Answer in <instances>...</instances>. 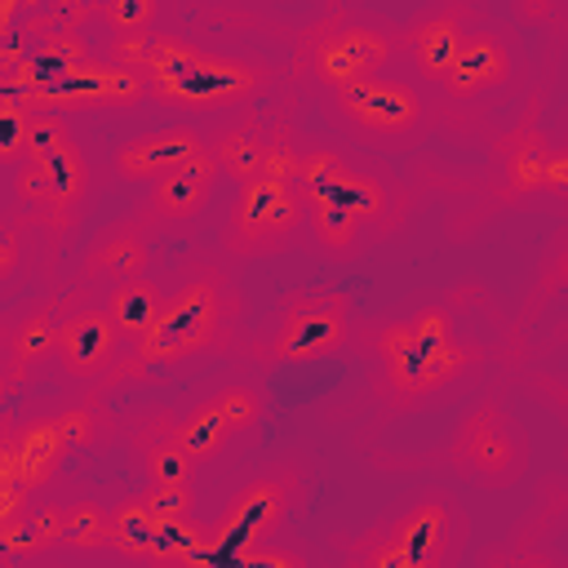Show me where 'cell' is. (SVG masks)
I'll list each match as a JSON object with an SVG mask.
<instances>
[{
	"label": "cell",
	"instance_id": "cell-1",
	"mask_svg": "<svg viewBox=\"0 0 568 568\" xmlns=\"http://www.w3.org/2000/svg\"><path fill=\"white\" fill-rule=\"evenodd\" d=\"M106 62L133 71L142 84V98L173 106V111H195V115L253 106L275 80V71L262 58L204 49V44H195L186 36H169L160 27L133 31V36H111Z\"/></svg>",
	"mask_w": 568,
	"mask_h": 568
},
{
	"label": "cell",
	"instance_id": "cell-2",
	"mask_svg": "<svg viewBox=\"0 0 568 568\" xmlns=\"http://www.w3.org/2000/svg\"><path fill=\"white\" fill-rule=\"evenodd\" d=\"M93 160L75 129L58 111H27L22 124V155L13 160V209L36 231L44 253V275L53 271L62 244L80 231L93 204Z\"/></svg>",
	"mask_w": 568,
	"mask_h": 568
},
{
	"label": "cell",
	"instance_id": "cell-3",
	"mask_svg": "<svg viewBox=\"0 0 568 568\" xmlns=\"http://www.w3.org/2000/svg\"><path fill=\"white\" fill-rule=\"evenodd\" d=\"M240 284L222 257H186L164 284V306L138 355L124 359V377L164 368L186 373L231 351L240 333Z\"/></svg>",
	"mask_w": 568,
	"mask_h": 568
},
{
	"label": "cell",
	"instance_id": "cell-4",
	"mask_svg": "<svg viewBox=\"0 0 568 568\" xmlns=\"http://www.w3.org/2000/svg\"><path fill=\"white\" fill-rule=\"evenodd\" d=\"M306 235V204L297 186V133L275 124L262 164L235 182L217 244L231 262H257L297 248Z\"/></svg>",
	"mask_w": 568,
	"mask_h": 568
},
{
	"label": "cell",
	"instance_id": "cell-5",
	"mask_svg": "<svg viewBox=\"0 0 568 568\" xmlns=\"http://www.w3.org/2000/svg\"><path fill=\"white\" fill-rule=\"evenodd\" d=\"M324 120L364 151H413L435 129V102L408 71H377L324 93Z\"/></svg>",
	"mask_w": 568,
	"mask_h": 568
},
{
	"label": "cell",
	"instance_id": "cell-6",
	"mask_svg": "<svg viewBox=\"0 0 568 568\" xmlns=\"http://www.w3.org/2000/svg\"><path fill=\"white\" fill-rule=\"evenodd\" d=\"M466 510L444 488H417L404 506L377 519L346 546L364 568H444L466 550Z\"/></svg>",
	"mask_w": 568,
	"mask_h": 568
},
{
	"label": "cell",
	"instance_id": "cell-7",
	"mask_svg": "<svg viewBox=\"0 0 568 568\" xmlns=\"http://www.w3.org/2000/svg\"><path fill=\"white\" fill-rule=\"evenodd\" d=\"M297 186L337 195L368 231V240L395 235L413 213V191L377 160L320 138H297Z\"/></svg>",
	"mask_w": 568,
	"mask_h": 568
},
{
	"label": "cell",
	"instance_id": "cell-8",
	"mask_svg": "<svg viewBox=\"0 0 568 568\" xmlns=\"http://www.w3.org/2000/svg\"><path fill=\"white\" fill-rule=\"evenodd\" d=\"M302 75L328 93L337 84L395 71L399 67V31L395 22L377 13H328L315 27H306L302 49H297Z\"/></svg>",
	"mask_w": 568,
	"mask_h": 568
},
{
	"label": "cell",
	"instance_id": "cell-9",
	"mask_svg": "<svg viewBox=\"0 0 568 568\" xmlns=\"http://www.w3.org/2000/svg\"><path fill=\"white\" fill-rule=\"evenodd\" d=\"M448 462L479 488H510L524 479L532 444L501 395H479L448 435Z\"/></svg>",
	"mask_w": 568,
	"mask_h": 568
},
{
	"label": "cell",
	"instance_id": "cell-10",
	"mask_svg": "<svg viewBox=\"0 0 568 568\" xmlns=\"http://www.w3.org/2000/svg\"><path fill=\"white\" fill-rule=\"evenodd\" d=\"M124 359L129 351L106 315L102 293L75 284V293L58 302V333H53L58 377L84 390H102L111 382H124Z\"/></svg>",
	"mask_w": 568,
	"mask_h": 568
},
{
	"label": "cell",
	"instance_id": "cell-11",
	"mask_svg": "<svg viewBox=\"0 0 568 568\" xmlns=\"http://www.w3.org/2000/svg\"><path fill=\"white\" fill-rule=\"evenodd\" d=\"M351 337H355V302L337 288H306V293H288L275 306L262 351L271 364H315L346 351Z\"/></svg>",
	"mask_w": 568,
	"mask_h": 568
},
{
	"label": "cell",
	"instance_id": "cell-12",
	"mask_svg": "<svg viewBox=\"0 0 568 568\" xmlns=\"http://www.w3.org/2000/svg\"><path fill=\"white\" fill-rule=\"evenodd\" d=\"M297 497H302V484H297L293 466H275V470L253 475L248 484H240L231 493L222 515L209 524L204 559H235V550H244L253 541H271L284 528V519L293 515Z\"/></svg>",
	"mask_w": 568,
	"mask_h": 568
},
{
	"label": "cell",
	"instance_id": "cell-13",
	"mask_svg": "<svg viewBox=\"0 0 568 568\" xmlns=\"http://www.w3.org/2000/svg\"><path fill=\"white\" fill-rule=\"evenodd\" d=\"M106 550L120 559H133V564H204L209 524H200L195 515L164 519L133 493L111 506Z\"/></svg>",
	"mask_w": 568,
	"mask_h": 568
},
{
	"label": "cell",
	"instance_id": "cell-14",
	"mask_svg": "<svg viewBox=\"0 0 568 568\" xmlns=\"http://www.w3.org/2000/svg\"><path fill=\"white\" fill-rule=\"evenodd\" d=\"M493 191L506 204H524V200H537V195H564L568 191V155L532 115H524L510 133L497 138V146H493Z\"/></svg>",
	"mask_w": 568,
	"mask_h": 568
},
{
	"label": "cell",
	"instance_id": "cell-15",
	"mask_svg": "<svg viewBox=\"0 0 568 568\" xmlns=\"http://www.w3.org/2000/svg\"><path fill=\"white\" fill-rule=\"evenodd\" d=\"M413 324V346H417V382H422V404H439L457 382H466L484 351L479 342L462 328V320L453 315L448 302H422L417 311H408Z\"/></svg>",
	"mask_w": 568,
	"mask_h": 568
},
{
	"label": "cell",
	"instance_id": "cell-16",
	"mask_svg": "<svg viewBox=\"0 0 568 568\" xmlns=\"http://www.w3.org/2000/svg\"><path fill=\"white\" fill-rule=\"evenodd\" d=\"M519 75V44L506 27H470L462 49L453 53V62L444 67V75L435 80L439 98L453 106H470L484 102L493 93H506L510 80Z\"/></svg>",
	"mask_w": 568,
	"mask_h": 568
},
{
	"label": "cell",
	"instance_id": "cell-17",
	"mask_svg": "<svg viewBox=\"0 0 568 568\" xmlns=\"http://www.w3.org/2000/svg\"><path fill=\"white\" fill-rule=\"evenodd\" d=\"M470 27H475V4L470 0H430V4H422L417 13L395 22L399 67L417 84H435L444 75V67L453 62V53L462 49Z\"/></svg>",
	"mask_w": 568,
	"mask_h": 568
},
{
	"label": "cell",
	"instance_id": "cell-18",
	"mask_svg": "<svg viewBox=\"0 0 568 568\" xmlns=\"http://www.w3.org/2000/svg\"><path fill=\"white\" fill-rule=\"evenodd\" d=\"M222 182V169L217 160L209 155V146L191 160H182L178 169L160 173L155 182H146L142 200H138V217L151 226V231H164V235H178L186 226L200 222V213L213 204V191Z\"/></svg>",
	"mask_w": 568,
	"mask_h": 568
},
{
	"label": "cell",
	"instance_id": "cell-19",
	"mask_svg": "<svg viewBox=\"0 0 568 568\" xmlns=\"http://www.w3.org/2000/svg\"><path fill=\"white\" fill-rule=\"evenodd\" d=\"M151 253H155V231L138 213H124V217L106 222L102 231H93V240L80 248L75 284L111 288L129 275H142L151 266Z\"/></svg>",
	"mask_w": 568,
	"mask_h": 568
},
{
	"label": "cell",
	"instance_id": "cell-20",
	"mask_svg": "<svg viewBox=\"0 0 568 568\" xmlns=\"http://www.w3.org/2000/svg\"><path fill=\"white\" fill-rule=\"evenodd\" d=\"M58 297H31L0 315V386H22L53 364Z\"/></svg>",
	"mask_w": 568,
	"mask_h": 568
},
{
	"label": "cell",
	"instance_id": "cell-21",
	"mask_svg": "<svg viewBox=\"0 0 568 568\" xmlns=\"http://www.w3.org/2000/svg\"><path fill=\"white\" fill-rule=\"evenodd\" d=\"M209 142H204V129L200 124H155V129H142L133 138H124L115 151H111V173L120 182H133V186H146L155 182L160 173L178 169L182 160L200 155Z\"/></svg>",
	"mask_w": 568,
	"mask_h": 568
},
{
	"label": "cell",
	"instance_id": "cell-22",
	"mask_svg": "<svg viewBox=\"0 0 568 568\" xmlns=\"http://www.w3.org/2000/svg\"><path fill=\"white\" fill-rule=\"evenodd\" d=\"M142 98V84L133 71L115 67V62H89V67H58L53 80L44 89L31 93V111H49V106H106V102H133Z\"/></svg>",
	"mask_w": 568,
	"mask_h": 568
},
{
	"label": "cell",
	"instance_id": "cell-23",
	"mask_svg": "<svg viewBox=\"0 0 568 568\" xmlns=\"http://www.w3.org/2000/svg\"><path fill=\"white\" fill-rule=\"evenodd\" d=\"M124 439H129V457H133V466L142 470L146 484H191L195 470H200L173 435V413L160 408V404L138 413L129 422Z\"/></svg>",
	"mask_w": 568,
	"mask_h": 568
},
{
	"label": "cell",
	"instance_id": "cell-24",
	"mask_svg": "<svg viewBox=\"0 0 568 568\" xmlns=\"http://www.w3.org/2000/svg\"><path fill=\"white\" fill-rule=\"evenodd\" d=\"M302 204H306V235H311V244H315L320 257H328V262H355L364 253L368 231H364V222L337 195H328L320 186H302Z\"/></svg>",
	"mask_w": 568,
	"mask_h": 568
},
{
	"label": "cell",
	"instance_id": "cell-25",
	"mask_svg": "<svg viewBox=\"0 0 568 568\" xmlns=\"http://www.w3.org/2000/svg\"><path fill=\"white\" fill-rule=\"evenodd\" d=\"M102 302H106V315H111V324H115V333H120L124 351H129V355H138V351H142V342L151 337L155 320H160L164 284H160V280H151V275L142 271V275H129V280H120V284L102 288Z\"/></svg>",
	"mask_w": 568,
	"mask_h": 568
},
{
	"label": "cell",
	"instance_id": "cell-26",
	"mask_svg": "<svg viewBox=\"0 0 568 568\" xmlns=\"http://www.w3.org/2000/svg\"><path fill=\"white\" fill-rule=\"evenodd\" d=\"M13 435H18V484L27 493H44L53 484V475L62 470L67 453H71V444H67L53 408L49 413H36L27 422H13Z\"/></svg>",
	"mask_w": 568,
	"mask_h": 568
},
{
	"label": "cell",
	"instance_id": "cell-27",
	"mask_svg": "<svg viewBox=\"0 0 568 568\" xmlns=\"http://www.w3.org/2000/svg\"><path fill=\"white\" fill-rule=\"evenodd\" d=\"M62 515L67 501L27 497V506L0 528V559H49L62 550Z\"/></svg>",
	"mask_w": 568,
	"mask_h": 568
},
{
	"label": "cell",
	"instance_id": "cell-28",
	"mask_svg": "<svg viewBox=\"0 0 568 568\" xmlns=\"http://www.w3.org/2000/svg\"><path fill=\"white\" fill-rule=\"evenodd\" d=\"M204 142H209V155L217 160L222 178L240 182V178H248V173L262 164V155H266V146H271V124H262L248 106H240V111H231L213 133H204Z\"/></svg>",
	"mask_w": 568,
	"mask_h": 568
},
{
	"label": "cell",
	"instance_id": "cell-29",
	"mask_svg": "<svg viewBox=\"0 0 568 568\" xmlns=\"http://www.w3.org/2000/svg\"><path fill=\"white\" fill-rule=\"evenodd\" d=\"M173 435H178V444L186 448V457H191L195 466L222 457L226 444L235 439V430H231V422L222 417V408H217L213 395H204V399H195L191 408L173 413Z\"/></svg>",
	"mask_w": 568,
	"mask_h": 568
},
{
	"label": "cell",
	"instance_id": "cell-30",
	"mask_svg": "<svg viewBox=\"0 0 568 568\" xmlns=\"http://www.w3.org/2000/svg\"><path fill=\"white\" fill-rule=\"evenodd\" d=\"M53 417H58V426H62V435H67L71 448H102L115 435V417L106 413V404H102L98 390H80L75 399L58 404Z\"/></svg>",
	"mask_w": 568,
	"mask_h": 568
},
{
	"label": "cell",
	"instance_id": "cell-31",
	"mask_svg": "<svg viewBox=\"0 0 568 568\" xmlns=\"http://www.w3.org/2000/svg\"><path fill=\"white\" fill-rule=\"evenodd\" d=\"M36 231L18 209H0V297L13 293L36 262Z\"/></svg>",
	"mask_w": 568,
	"mask_h": 568
},
{
	"label": "cell",
	"instance_id": "cell-32",
	"mask_svg": "<svg viewBox=\"0 0 568 568\" xmlns=\"http://www.w3.org/2000/svg\"><path fill=\"white\" fill-rule=\"evenodd\" d=\"M106 528H111V510L98 497H75V501H67V515H62V550L84 555V559L102 555Z\"/></svg>",
	"mask_w": 568,
	"mask_h": 568
},
{
	"label": "cell",
	"instance_id": "cell-33",
	"mask_svg": "<svg viewBox=\"0 0 568 568\" xmlns=\"http://www.w3.org/2000/svg\"><path fill=\"white\" fill-rule=\"evenodd\" d=\"M213 399H217V408H222V417L231 422L235 435L257 430L262 417H266V399H262V390L253 382H231V386L213 390Z\"/></svg>",
	"mask_w": 568,
	"mask_h": 568
},
{
	"label": "cell",
	"instance_id": "cell-34",
	"mask_svg": "<svg viewBox=\"0 0 568 568\" xmlns=\"http://www.w3.org/2000/svg\"><path fill=\"white\" fill-rule=\"evenodd\" d=\"M98 18L106 22L111 36H133V31H151L164 18V0H102Z\"/></svg>",
	"mask_w": 568,
	"mask_h": 568
},
{
	"label": "cell",
	"instance_id": "cell-35",
	"mask_svg": "<svg viewBox=\"0 0 568 568\" xmlns=\"http://www.w3.org/2000/svg\"><path fill=\"white\" fill-rule=\"evenodd\" d=\"M138 497H142L155 515H164V519H186V515H195V488H191V484H146Z\"/></svg>",
	"mask_w": 568,
	"mask_h": 568
},
{
	"label": "cell",
	"instance_id": "cell-36",
	"mask_svg": "<svg viewBox=\"0 0 568 568\" xmlns=\"http://www.w3.org/2000/svg\"><path fill=\"white\" fill-rule=\"evenodd\" d=\"M235 564H280V568H297L306 564L297 550H280V546H266V541H253L244 550H235Z\"/></svg>",
	"mask_w": 568,
	"mask_h": 568
},
{
	"label": "cell",
	"instance_id": "cell-37",
	"mask_svg": "<svg viewBox=\"0 0 568 568\" xmlns=\"http://www.w3.org/2000/svg\"><path fill=\"white\" fill-rule=\"evenodd\" d=\"M0 484H18V435H13V422H0ZM27 493V488H22Z\"/></svg>",
	"mask_w": 568,
	"mask_h": 568
},
{
	"label": "cell",
	"instance_id": "cell-38",
	"mask_svg": "<svg viewBox=\"0 0 568 568\" xmlns=\"http://www.w3.org/2000/svg\"><path fill=\"white\" fill-rule=\"evenodd\" d=\"M541 9H559V0H515L519 22H541Z\"/></svg>",
	"mask_w": 568,
	"mask_h": 568
}]
</instances>
